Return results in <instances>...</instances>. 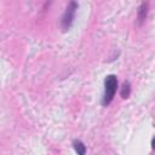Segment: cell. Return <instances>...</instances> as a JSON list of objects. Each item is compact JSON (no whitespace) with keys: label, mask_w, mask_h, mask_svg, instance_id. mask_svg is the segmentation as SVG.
<instances>
[{"label":"cell","mask_w":155,"mask_h":155,"mask_svg":"<svg viewBox=\"0 0 155 155\" xmlns=\"http://www.w3.org/2000/svg\"><path fill=\"white\" fill-rule=\"evenodd\" d=\"M148 11H149V4H148V1H143L139 5L138 12H137V23H138V25H142L145 22L147 17H148Z\"/></svg>","instance_id":"3"},{"label":"cell","mask_w":155,"mask_h":155,"mask_svg":"<svg viewBox=\"0 0 155 155\" xmlns=\"http://www.w3.org/2000/svg\"><path fill=\"white\" fill-rule=\"evenodd\" d=\"M73 148L79 155H85L86 154V145L80 139H74L73 140Z\"/></svg>","instance_id":"5"},{"label":"cell","mask_w":155,"mask_h":155,"mask_svg":"<svg viewBox=\"0 0 155 155\" xmlns=\"http://www.w3.org/2000/svg\"><path fill=\"white\" fill-rule=\"evenodd\" d=\"M117 87H119V84H117L116 75H114V74L107 75L104 79V93L102 97V105L103 107H108L113 102L115 93L117 91Z\"/></svg>","instance_id":"1"},{"label":"cell","mask_w":155,"mask_h":155,"mask_svg":"<svg viewBox=\"0 0 155 155\" xmlns=\"http://www.w3.org/2000/svg\"><path fill=\"white\" fill-rule=\"evenodd\" d=\"M131 94V84L130 81H124L122 85H121V88H120V96L121 98L124 99H127Z\"/></svg>","instance_id":"4"},{"label":"cell","mask_w":155,"mask_h":155,"mask_svg":"<svg viewBox=\"0 0 155 155\" xmlns=\"http://www.w3.org/2000/svg\"><path fill=\"white\" fill-rule=\"evenodd\" d=\"M78 7H79V5H78V2L75 0H71L68 4V6H67V8H65V11H64V13L62 16V19H61V28H62L63 31L69 30L70 27L73 25Z\"/></svg>","instance_id":"2"}]
</instances>
